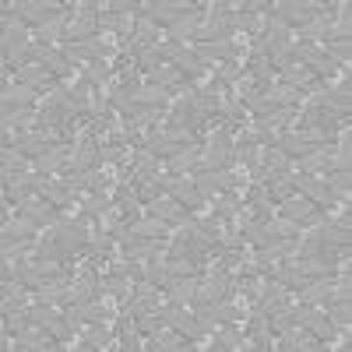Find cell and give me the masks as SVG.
I'll return each mask as SVG.
<instances>
[{"label":"cell","mask_w":352,"mask_h":352,"mask_svg":"<svg viewBox=\"0 0 352 352\" xmlns=\"http://www.w3.org/2000/svg\"><path fill=\"white\" fill-rule=\"evenodd\" d=\"M166 254H169V240H134L124 247V257H131V261H155Z\"/></svg>","instance_id":"obj_10"},{"label":"cell","mask_w":352,"mask_h":352,"mask_svg":"<svg viewBox=\"0 0 352 352\" xmlns=\"http://www.w3.org/2000/svg\"><path fill=\"white\" fill-rule=\"evenodd\" d=\"M152 349H166V352H180V349H190V338L180 335L173 324H166V320H159V328L148 335Z\"/></svg>","instance_id":"obj_6"},{"label":"cell","mask_w":352,"mask_h":352,"mask_svg":"<svg viewBox=\"0 0 352 352\" xmlns=\"http://www.w3.org/2000/svg\"><path fill=\"white\" fill-rule=\"evenodd\" d=\"M320 180H324V187L331 190L335 201H349V194H352V176L349 173H328V176H320Z\"/></svg>","instance_id":"obj_18"},{"label":"cell","mask_w":352,"mask_h":352,"mask_svg":"<svg viewBox=\"0 0 352 352\" xmlns=\"http://www.w3.org/2000/svg\"><path fill=\"white\" fill-rule=\"evenodd\" d=\"M148 212L155 215V219H162V222H169V226H176V222H184V219H190V212L184 208L176 197H169L166 190L159 194V197H152L148 201Z\"/></svg>","instance_id":"obj_5"},{"label":"cell","mask_w":352,"mask_h":352,"mask_svg":"<svg viewBox=\"0 0 352 352\" xmlns=\"http://www.w3.org/2000/svg\"><path fill=\"white\" fill-rule=\"evenodd\" d=\"M0 102H4V109H21V106H36L39 96H36V88H28V85H21V81H4Z\"/></svg>","instance_id":"obj_7"},{"label":"cell","mask_w":352,"mask_h":352,"mask_svg":"<svg viewBox=\"0 0 352 352\" xmlns=\"http://www.w3.org/2000/svg\"><path fill=\"white\" fill-rule=\"evenodd\" d=\"M289 184H292V190H300L307 201H314L320 212H324L328 204L335 201V197H331V190L324 187V180H320V176H310V173H289Z\"/></svg>","instance_id":"obj_3"},{"label":"cell","mask_w":352,"mask_h":352,"mask_svg":"<svg viewBox=\"0 0 352 352\" xmlns=\"http://www.w3.org/2000/svg\"><path fill=\"white\" fill-rule=\"evenodd\" d=\"M324 317L335 331H349V320H352V303L338 300V303H324Z\"/></svg>","instance_id":"obj_17"},{"label":"cell","mask_w":352,"mask_h":352,"mask_svg":"<svg viewBox=\"0 0 352 352\" xmlns=\"http://www.w3.org/2000/svg\"><path fill=\"white\" fill-rule=\"evenodd\" d=\"M14 81H21V85H28V88H53V74H50L43 64H36V60L14 67Z\"/></svg>","instance_id":"obj_11"},{"label":"cell","mask_w":352,"mask_h":352,"mask_svg":"<svg viewBox=\"0 0 352 352\" xmlns=\"http://www.w3.org/2000/svg\"><path fill=\"white\" fill-rule=\"evenodd\" d=\"M324 11H328V4H320V0H278V4H268V14L282 18V21L292 25V28L307 25L310 18L324 14Z\"/></svg>","instance_id":"obj_1"},{"label":"cell","mask_w":352,"mask_h":352,"mask_svg":"<svg viewBox=\"0 0 352 352\" xmlns=\"http://www.w3.org/2000/svg\"><path fill=\"white\" fill-rule=\"evenodd\" d=\"M197 159H201V141L197 144H180V152L166 159V169L176 173V176H187V173H197Z\"/></svg>","instance_id":"obj_9"},{"label":"cell","mask_w":352,"mask_h":352,"mask_svg":"<svg viewBox=\"0 0 352 352\" xmlns=\"http://www.w3.org/2000/svg\"><path fill=\"white\" fill-rule=\"evenodd\" d=\"M187 11H194V4H187V0H144L138 8V14L152 18L155 25H176Z\"/></svg>","instance_id":"obj_2"},{"label":"cell","mask_w":352,"mask_h":352,"mask_svg":"<svg viewBox=\"0 0 352 352\" xmlns=\"http://www.w3.org/2000/svg\"><path fill=\"white\" fill-rule=\"evenodd\" d=\"M60 11H67V8L56 4V0H25V4H18V18L32 28L43 25L46 18H53V14H60Z\"/></svg>","instance_id":"obj_4"},{"label":"cell","mask_w":352,"mask_h":352,"mask_svg":"<svg viewBox=\"0 0 352 352\" xmlns=\"http://www.w3.org/2000/svg\"><path fill=\"white\" fill-rule=\"evenodd\" d=\"M141 148L155 152L159 159H169V155H176V152H180V141H176V138H169V134H162V131H152L148 138H144V144H141Z\"/></svg>","instance_id":"obj_15"},{"label":"cell","mask_w":352,"mask_h":352,"mask_svg":"<svg viewBox=\"0 0 352 352\" xmlns=\"http://www.w3.org/2000/svg\"><path fill=\"white\" fill-rule=\"evenodd\" d=\"M310 212H317V204L307 201L303 194H289L285 201H278V215H285V219H292V222H303Z\"/></svg>","instance_id":"obj_13"},{"label":"cell","mask_w":352,"mask_h":352,"mask_svg":"<svg viewBox=\"0 0 352 352\" xmlns=\"http://www.w3.org/2000/svg\"><path fill=\"white\" fill-rule=\"evenodd\" d=\"M197 282H201V275L173 278V282L166 285V296H169V303H176V307H194V300H197Z\"/></svg>","instance_id":"obj_8"},{"label":"cell","mask_w":352,"mask_h":352,"mask_svg":"<svg viewBox=\"0 0 352 352\" xmlns=\"http://www.w3.org/2000/svg\"><path fill=\"white\" fill-rule=\"evenodd\" d=\"M39 222L28 219V215H18V219H4V229H0V236L4 240H25V236H39Z\"/></svg>","instance_id":"obj_12"},{"label":"cell","mask_w":352,"mask_h":352,"mask_svg":"<svg viewBox=\"0 0 352 352\" xmlns=\"http://www.w3.org/2000/svg\"><path fill=\"white\" fill-rule=\"evenodd\" d=\"M124 219H127V208H124V204H109L102 215H96V226H99L102 232H109V236H116L120 229H127Z\"/></svg>","instance_id":"obj_16"},{"label":"cell","mask_w":352,"mask_h":352,"mask_svg":"<svg viewBox=\"0 0 352 352\" xmlns=\"http://www.w3.org/2000/svg\"><path fill=\"white\" fill-rule=\"evenodd\" d=\"M144 74V81H152V85H162V88H169V92H173V88L176 85H184V74L180 71H176L169 60H162L159 67H152V71H141Z\"/></svg>","instance_id":"obj_14"}]
</instances>
